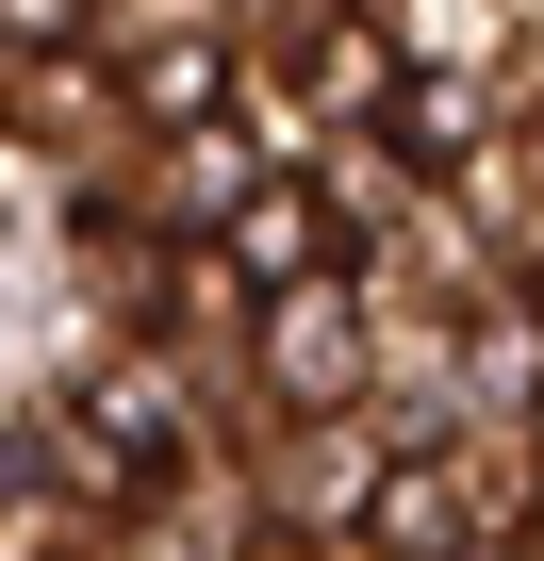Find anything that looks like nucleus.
Masks as SVG:
<instances>
[{
	"label": "nucleus",
	"mask_w": 544,
	"mask_h": 561,
	"mask_svg": "<svg viewBox=\"0 0 544 561\" xmlns=\"http://www.w3.org/2000/svg\"><path fill=\"white\" fill-rule=\"evenodd\" d=\"M0 34H18V50H50V34H67V0H0Z\"/></svg>",
	"instance_id": "nucleus-3"
},
{
	"label": "nucleus",
	"mask_w": 544,
	"mask_h": 561,
	"mask_svg": "<svg viewBox=\"0 0 544 561\" xmlns=\"http://www.w3.org/2000/svg\"><path fill=\"white\" fill-rule=\"evenodd\" d=\"M314 231H331L314 198H247V231H231V264H247V280H298V264H314Z\"/></svg>",
	"instance_id": "nucleus-2"
},
{
	"label": "nucleus",
	"mask_w": 544,
	"mask_h": 561,
	"mask_svg": "<svg viewBox=\"0 0 544 561\" xmlns=\"http://www.w3.org/2000/svg\"><path fill=\"white\" fill-rule=\"evenodd\" d=\"M264 364H281V397H331V380H347V298H331V280H298V298H281Z\"/></svg>",
	"instance_id": "nucleus-1"
}]
</instances>
